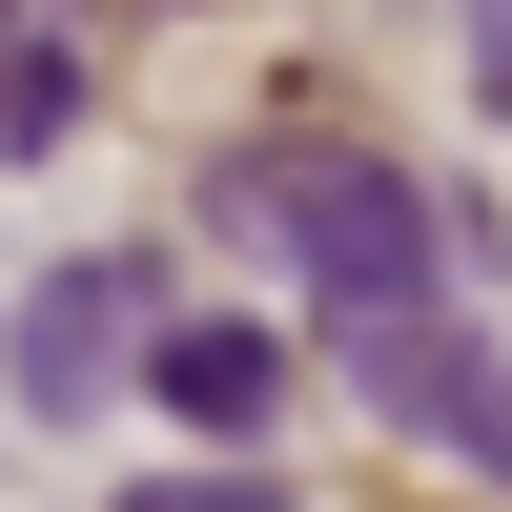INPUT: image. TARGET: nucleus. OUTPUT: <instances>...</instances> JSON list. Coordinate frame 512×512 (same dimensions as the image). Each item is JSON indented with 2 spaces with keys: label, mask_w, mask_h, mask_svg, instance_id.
<instances>
[{
  "label": "nucleus",
  "mask_w": 512,
  "mask_h": 512,
  "mask_svg": "<svg viewBox=\"0 0 512 512\" xmlns=\"http://www.w3.org/2000/svg\"><path fill=\"white\" fill-rule=\"evenodd\" d=\"M226 246L308 267L328 308H431V287H451L431 185H410L390 144H246V164H226Z\"/></svg>",
  "instance_id": "obj_1"
},
{
  "label": "nucleus",
  "mask_w": 512,
  "mask_h": 512,
  "mask_svg": "<svg viewBox=\"0 0 512 512\" xmlns=\"http://www.w3.org/2000/svg\"><path fill=\"white\" fill-rule=\"evenodd\" d=\"M0 369H21V410H41V431H62V410H103L123 369H144V267H123V246L41 267V287H21V328H0Z\"/></svg>",
  "instance_id": "obj_2"
},
{
  "label": "nucleus",
  "mask_w": 512,
  "mask_h": 512,
  "mask_svg": "<svg viewBox=\"0 0 512 512\" xmlns=\"http://www.w3.org/2000/svg\"><path fill=\"white\" fill-rule=\"evenodd\" d=\"M328 349H349V390L390 410V431L472 451V410H492V349L451 328V287H431V308H328Z\"/></svg>",
  "instance_id": "obj_3"
},
{
  "label": "nucleus",
  "mask_w": 512,
  "mask_h": 512,
  "mask_svg": "<svg viewBox=\"0 0 512 512\" xmlns=\"http://www.w3.org/2000/svg\"><path fill=\"white\" fill-rule=\"evenodd\" d=\"M144 410H185L205 451H246L287 410V328H246V308H205V328H144Z\"/></svg>",
  "instance_id": "obj_4"
},
{
  "label": "nucleus",
  "mask_w": 512,
  "mask_h": 512,
  "mask_svg": "<svg viewBox=\"0 0 512 512\" xmlns=\"http://www.w3.org/2000/svg\"><path fill=\"white\" fill-rule=\"evenodd\" d=\"M123 512H287V492H267V451H205V472H144Z\"/></svg>",
  "instance_id": "obj_5"
},
{
  "label": "nucleus",
  "mask_w": 512,
  "mask_h": 512,
  "mask_svg": "<svg viewBox=\"0 0 512 512\" xmlns=\"http://www.w3.org/2000/svg\"><path fill=\"white\" fill-rule=\"evenodd\" d=\"M472 103L512 123V0H472Z\"/></svg>",
  "instance_id": "obj_6"
},
{
  "label": "nucleus",
  "mask_w": 512,
  "mask_h": 512,
  "mask_svg": "<svg viewBox=\"0 0 512 512\" xmlns=\"http://www.w3.org/2000/svg\"><path fill=\"white\" fill-rule=\"evenodd\" d=\"M472 451H492V472H512V369H492V410H472Z\"/></svg>",
  "instance_id": "obj_7"
}]
</instances>
